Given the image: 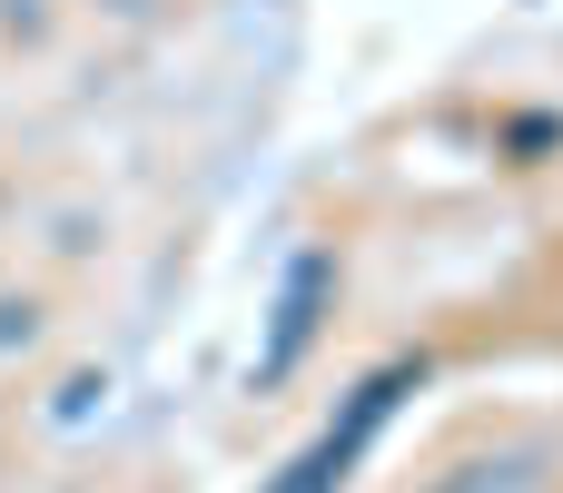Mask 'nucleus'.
Segmentation results:
<instances>
[{
	"instance_id": "f257e3e1",
	"label": "nucleus",
	"mask_w": 563,
	"mask_h": 493,
	"mask_svg": "<svg viewBox=\"0 0 563 493\" xmlns=\"http://www.w3.org/2000/svg\"><path fill=\"white\" fill-rule=\"evenodd\" d=\"M79 10H89V20H119V30H139V20H158L168 0H79Z\"/></svg>"
}]
</instances>
